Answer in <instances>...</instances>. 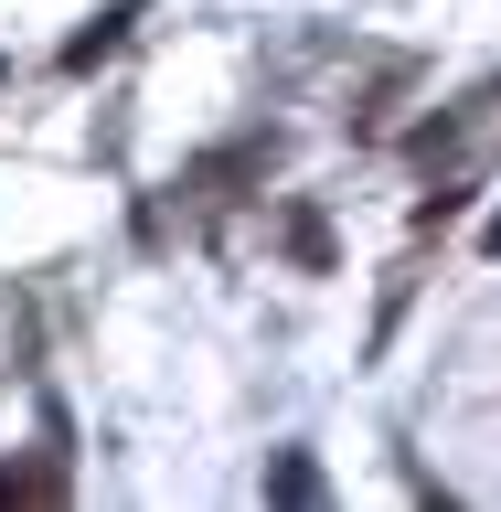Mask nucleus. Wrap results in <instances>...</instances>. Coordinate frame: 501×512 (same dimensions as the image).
<instances>
[{
  "label": "nucleus",
  "instance_id": "nucleus-1",
  "mask_svg": "<svg viewBox=\"0 0 501 512\" xmlns=\"http://www.w3.org/2000/svg\"><path fill=\"white\" fill-rule=\"evenodd\" d=\"M139 11H150V0H107V11H96V22L75 32V43H64V75H96V54H118Z\"/></svg>",
  "mask_w": 501,
  "mask_h": 512
},
{
  "label": "nucleus",
  "instance_id": "nucleus-2",
  "mask_svg": "<svg viewBox=\"0 0 501 512\" xmlns=\"http://www.w3.org/2000/svg\"><path fill=\"white\" fill-rule=\"evenodd\" d=\"M267 491H278V502H320V470H310V459H299V448H288V459H278V480H267Z\"/></svg>",
  "mask_w": 501,
  "mask_h": 512
},
{
  "label": "nucleus",
  "instance_id": "nucleus-3",
  "mask_svg": "<svg viewBox=\"0 0 501 512\" xmlns=\"http://www.w3.org/2000/svg\"><path fill=\"white\" fill-rule=\"evenodd\" d=\"M480 246H491V256H501V214H491V235H480Z\"/></svg>",
  "mask_w": 501,
  "mask_h": 512
}]
</instances>
